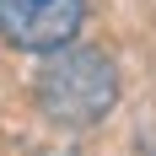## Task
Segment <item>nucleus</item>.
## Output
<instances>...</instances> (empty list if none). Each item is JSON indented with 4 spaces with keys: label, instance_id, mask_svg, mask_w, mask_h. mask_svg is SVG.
Returning <instances> with one entry per match:
<instances>
[{
    "label": "nucleus",
    "instance_id": "1",
    "mask_svg": "<svg viewBox=\"0 0 156 156\" xmlns=\"http://www.w3.org/2000/svg\"><path fill=\"white\" fill-rule=\"evenodd\" d=\"M119 102V70L102 48H76L65 43L48 54L43 76H38V108L54 124H97L108 119Z\"/></svg>",
    "mask_w": 156,
    "mask_h": 156
},
{
    "label": "nucleus",
    "instance_id": "2",
    "mask_svg": "<svg viewBox=\"0 0 156 156\" xmlns=\"http://www.w3.org/2000/svg\"><path fill=\"white\" fill-rule=\"evenodd\" d=\"M86 0H0V38L27 54H54L81 32Z\"/></svg>",
    "mask_w": 156,
    "mask_h": 156
}]
</instances>
